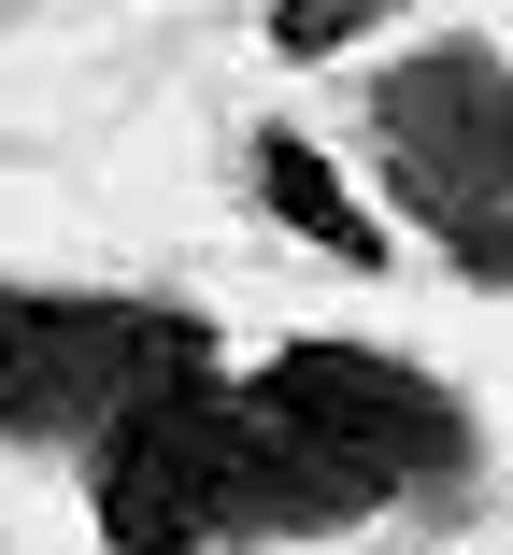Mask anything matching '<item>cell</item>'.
Here are the masks:
<instances>
[{
    "mask_svg": "<svg viewBox=\"0 0 513 555\" xmlns=\"http://www.w3.org/2000/svg\"><path fill=\"white\" fill-rule=\"evenodd\" d=\"M371 157H385V199L471 271V285H513V72L485 43H428L371 86Z\"/></svg>",
    "mask_w": 513,
    "mask_h": 555,
    "instance_id": "cell-2",
    "label": "cell"
},
{
    "mask_svg": "<svg viewBox=\"0 0 513 555\" xmlns=\"http://www.w3.org/2000/svg\"><path fill=\"white\" fill-rule=\"evenodd\" d=\"M257 199L285 214L315 257H343V271H385V214L371 199H343V171L299 143V129H257Z\"/></svg>",
    "mask_w": 513,
    "mask_h": 555,
    "instance_id": "cell-5",
    "label": "cell"
},
{
    "mask_svg": "<svg viewBox=\"0 0 513 555\" xmlns=\"http://www.w3.org/2000/svg\"><path fill=\"white\" fill-rule=\"evenodd\" d=\"M185 385H215V327L171 313V299H57V285L0 299V413L29 441H86L100 456L115 427H143Z\"/></svg>",
    "mask_w": 513,
    "mask_h": 555,
    "instance_id": "cell-3",
    "label": "cell"
},
{
    "mask_svg": "<svg viewBox=\"0 0 513 555\" xmlns=\"http://www.w3.org/2000/svg\"><path fill=\"white\" fill-rule=\"evenodd\" d=\"M86 513L115 555H243V541H315V527H357L385 513L357 470H329L257 385H185L157 399L143 427H115L86 456Z\"/></svg>",
    "mask_w": 513,
    "mask_h": 555,
    "instance_id": "cell-1",
    "label": "cell"
},
{
    "mask_svg": "<svg viewBox=\"0 0 513 555\" xmlns=\"http://www.w3.org/2000/svg\"><path fill=\"white\" fill-rule=\"evenodd\" d=\"M399 15V0H271V57H343Z\"/></svg>",
    "mask_w": 513,
    "mask_h": 555,
    "instance_id": "cell-6",
    "label": "cell"
},
{
    "mask_svg": "<svg viewBox=\"0 0 513 555\" xmlns=\"http://www.w3.org/2000/svg\"><path fill=\"white\" fill-rule=\"evenodd\" d=\"M329 470H357L371 499H443L471 470V413L414 371V357H371V343H271L243 371Z\"/></svg>",
    "mask_w": 513,
    "mask_h": 555,
    "instance_id": "cell-4",
    "label": "cell"
}]
</instances>
